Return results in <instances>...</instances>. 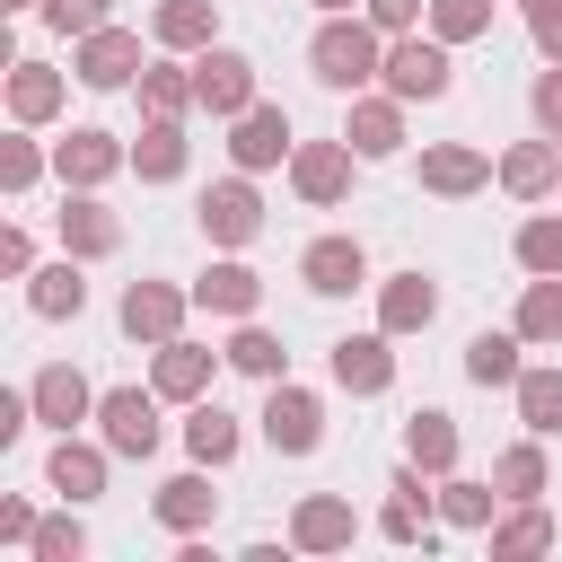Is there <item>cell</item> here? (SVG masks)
<instances>
[{
  "instance_id": "obj_1",
  "label": "cell",
  "mask_w": 562,
  "mask_h": 562,
  "mask_svg": "<svg viewBox=\"0 0 562 562\" xmlns=\"http://www.w3.org/2000/svg\"><path fill=\"white\" fill-rule=\"evenodd\" d=\"M307 61H316V79H325V88H369V79L386 70V44H378V26H369V18H351V9H342V18H325V26H316Z\"/></svg>"
},
{
  "instance_id": "obj_2",
  "label": "cell",
  "mask_w": 562,
  "mask_h": 562,
  "mask_svg": "<svg viewBox=\"0 0 562 562\" xmlns=\"http://www.w3.org/2000/svg\"><path fill=\"white\" fill-rule=\"evenodd\" d=\"M378 79H386V97H404V105H413V97H448V44H439V35H395Z\"/></svg>"
},
{
  "instance_id": "obj_3",
  "label": "cell",
  "mask_w": 562,
  "mask_h": 562,
  "mask_svg": "<svg viewBox=\"0 0 562 562\" xmlns=\"http://www.w3.org/2000/svg\"><path fill=\"white\" fill-rule=\"evenodd\" d=\"M193 105L237 123V114L255 105V61H246V53H228V44H202V61H193Z\"/></svg>"
},
{
  "instance_id": "obj_4",
  "label": "cell",
  "mask_w": 562,
  "mask_h": 562,
  "mask_svg": "<svg viewBox=\"0 0 562 562\" xmlns=\"http://www.w3.org/2000/svg\"><path fill=\"white\" fill-rule=\"evenodd\" d=\"M263 439H272L281 457H307V448L325 439V404H316L307 386H281V378H272V395H263Z\"/></svg>"
},
{
  "instance_id": "obj_5",
  "label": "cell",
  "mask_w": 562,
  "mask_h": 562,
  "mask_svg": "<svg viewBox=\"0 0 562 562\" xmlns=\"http://www.w3.org/2000/svg\"><path fill=\"white\" fill-rule=\"evenodd\" d=\"M97 422H105V448H114V457H149V448H158V386H149V395H140V386L97 395Z\"/></svg>"
},
{
  "instance_id": "obj_6",
  "label": "cell",
  "mask_w": 562,
  "mask_h": 562,
  "mask_svg": "<svg viewBox=\"0 0 562 562\" xmlns=\"http://www.w3.org/2000/svg\"><path fill=\"white\" fill-rule=\"evenodd\" d=\"M299 140H290V114L281 105H246L237 114V132H228V158L246 167V176H263V167H281Z\"/></svg>"
},
{
  "instance_id": "obj_7",
  "label": "cell",
  "mask_w": 562,
  "mask_h": 562,
  "mask_svg": "<svg viewBox=\"0 0 562 562\" xmlns=\"http://www.w3.org/2000/svg\"><path fill=\"white\" fill-rule=\"evenodd\" d=\"M290 184L325 211V202H342L351 193V140H299L290 149Z\"/></svg>"
},
{
  "instance_id": "obj_8",
  "label": "cell",
  "mask_w": 562,
  "mask_h": 562,
  "mask_svg": "<svg viewBox=\"0 0 562 562\" xmlns=\"http://www.w3.org/2000/svg\"><path fill=\"white\" fill-rule=\"evenodd\" d=\"M255 228H263V202H255V184H246V167H237L228 184L202 193V237H211V246H246Z\"/></svg>"
},
{
  "instance_id": "obj_9",
  "label": "cell",
  "mask_w": 562,
  "mask_h": 562,
  "mask_svg": "<svg viewBox=\"0 0 562 562\" xmlns=\"http://www.w3.org/2000/svg\"><path fill=\"white\" fill-rule=\"evenodd\" d=\"M123 334L149 342V351L176 342V334H184V290H167V281H132V290H123Z\"/></svg>"
},
{
  "instance_id": "obj_10",
  "label": "cell",
  "mask_w": 562,
  "mask_h": 562,
  "mask_svg": "<svg viewBox=\"0 0 562 562\" xmlns=\"http://www.w3.org/2000/svg\"><path fill=\"white\" fill-rule=\"evenodd\" d=\"M299 281H307L316 299H342V290H360V281H369V255H360V237H316V246L299 255Z\"/></svg>"
},
{
  "instance_id": "obj_11",
  "label": "cell",
  "mask_w": 562,
  "mask_h": 562,
  "mask_svg": "<svg viewBox=\"0 0 562 562\" xmlns=\"http://www.w3.org/2000/svg\"><path fill=\"white\" fill-rule=\"evenodd\" d=\"M334 386H351V395H386V386H395L386 325H378V334H342V342H334Z\"/></svg>"
},
{
  "instance_id": "obj_12",
  "label": "cell",
  "mask_w": 562,
  "mask_h": 562,
  "mask_svg": "<svg viewBox=\"0 0 562 562\" xmlns=\"http://www.w3.org/2000/svg\"><path fill=\"white\" fill-rule=\"evenodd\" d=\"M88 88H123L132 70H140V35L132 26H97V35H79V61H70Z\"/></svg>"
},
{
  "instance_id": "obj_13",
  "label": "cell",
  "mask_w": 562,
  "mask_h": 562,
  "mask_svg": "<svg viewBox=\"0 0 562 562\" xmlns=\"http://www.w3.org/2000/svg\"><path fill=\"white\" fill-rule=\"evenodd\" d=\"M26 395H35V422H53V430H70V422H88V413H97V386H88L70 360L35 369V386H26Z\"/></svg>"
},
{
  "instance_id": "obj_14",
  "label": "cell",
  "mask_w": 562,
  "mask_h": 562,
  "mask_svg": "<svg viewBox=\"0 0 562 562\" xmlns=\"http://www.w3.org/2000/svg\"><path fill=\"white\" fill-rule=\"evenodd\" d=\"M351 536H360V518H351V501H334V492H307L299 518H290V544H299V553H342Z\"/></svg>"
},
{
  "instance_id": "obj_15",
  "label": "cell",
  "mask_w": 562,
  "mask_h": 562,
  "mask_svg": "<svg viewBox=\"0 0 562 562\" xmlns=\"http://www.w3.org/2000/svg\"><path fill=\"white\" fill-rule=\"evenodd\" d=\"M149 386H158L167 404H202V395H211V351H202V342H184V334H176V342H158Z\"/></svg>"
},
{
  "instance_id": "obj_16",
  "label": "cell",
  "mask_w": 562,
  "mask_h": 562,
  "mask_svg": "<svg viewBox=\"0 0 562 562\" xmlns=\"http://www.w3.org/2000/svg\"><path fill=\"white\" fill-rule=\"evenodd\" d=\"M342 140H351L360 158H395V149H404V97H360Z\"/></svg>"
},
{
  "instance_id": "obj_17",
  "label": "cell",
  "mask_w": 562,
  "mask_h": 562,
  "mask_svg": "<svg viewBox=\"0 0 562 562\" xmlns=\"http://www.w3.org/2000/svg\"><path fill=\"white\" fill-rule=\"evenodd\" d=\"M114 167H123L114 132H70V140L53 149V176H61V184H79V193H88V184H105Z\"/></svg>"
},
{
  "instance_id": "obj_18",
  "label": "cell",
  "mask_w": 562,
  "mask_h": 562,
  "mask_svg": "<svg viewBox=\"0 0 562 562\" xmlns=\"http://www.w3.org/2000/svg\"><path fill=\"white\" fill-rule=\"evenodd\" d=\"M422 184L457 202V193L492 184V158H483V149H465V140H439V149H422Z\"/></svg>"
},
{
  "instance_id": "obj_19",
  "label": "cell",
  "mask_w": 562,
  "mask_h": 562,
  "mask_svg": "<svg viewBox=\"0 0 562 562\" xmlns=\"http://www.w3.org/2000/svg\"><path fill=\"white\" fill-rule=\"evenodd\" d=\"M439 316V290H430V272H395L386 290H378V325L386 334H422Z\"/></svg>"
},
{
  "instance_id": "obj_20",
  "label": "cell",
  "mask_w": 562,
  "mask_h": 562,
  "mask_svg": "<svg viewBox=\"0 0 562 562\" xmlns=\"http://www.w3.org/2000/svg\"><path fill=\"white\" fill-rule=\"evenodd\" d=\"M158 527H176V536H202L211 527V509H220V492L202 483V474H176V483H158Z\"/></svg>"
},
{
  "instance_id": "obj_21",
  "label": "cell",
  "mask_w": 562,
  "mask_h": 562,
  "mask_svg": "<svg viewBox=\"0 0 562 562\" xmlns=\"http://www.w3.org/2000/svg\"><path fill=\"white\" fill-rule=\"evenodd\" d=\"M501 184H509L518 202L553 193V184H562V140H518V149L501 158Z\"/></svg>"
},
{
  "instance_id": "obj_22",
  "label": "cell",
  "mask_w": 562,
  "mask_h": 562,
  "mask_svg": "<svg viewBox=\"0 0 562 562\" xmlns=\"http://www.w3.org/2000/svg\"><path fill=\"white\" fill-rule=\"evenodd\" d=\"M255 299H263V281L246 263H211L193 281V307H211V316H255Z\"/></svg>"
},
{
  "instance_id": "obj_23",
  "label": "cell",
  "mask_w": 562,
  "mask_h": 562,
  "mask_svg": "<svg viewBox=\"0 0 562 562\" xmlns=\"http://www.w3.org/2000/svg\"><path fill=\"white\" fill-rule=\"evenodd\" d=\"M211 26H220V9H211V0H158V9H149V35H158V44H176V53H202V44H211Z\"/></svg>"
},
{
  "instance_id": "obj_24",
  "label": "cell",
  "mask_w": 562,
  "mask_h": 562,
  "mask_svg": "<svg viewBox=\"0 0 562 562\" xmlns=\"http://www.w3.org/2000/svg\"><path fill=\"white\" fill-rule=\"evenodd\" d=\"M9 114H18V123H53V114H61V70L18 61V70H9Z\"/></svg>"
},
{
  "instance_id": "obj_25",
  "label": "cell",
  "mask_w": 562,
  "mask_h": 562,
  "mask_svg": "<svg viewBox=\"0 0 562 562\" xmlns=\"http://www.w3.org/2000/svg\"><path fill=\"white\" fill-rule=\"evenodd\" d=\"M132 167H140V184H176V176H184V132H176V114H149Z\"/></svg>"
},
{
  "instance_id": "obj_26",
  "label": "cell",
  "mask_w": 562,
  "mask_h": 562,
  "mask_svg": "<svg viewBox=\"0 0 562 562\" xmlns=\"http://www.w3.org/2000/svg\"><path fill=\"white\" fill-rule=\"evenodd\" d=\"M61 246H70V255H114L123 228H114V211H97L88 193H70V202H61Z\"/></svg>"
},
{
  "instance_id": "obj_27",
  "label": "cell",
  "mask_w": 562,
  "mask_h": 562,
  "mask_svg": "<svg viewBox=\"0 0 562 562\" xmlns=\"http://www.w3.org/2000/svg\"><path fill=\"white\" fill-rule=\"evenodd\" d=\"M404 457H413L422 474H457V422H448V413H413V422H404Z\"/></svg>"
},
{
  "instance_id": "obj_28",
  "label": "cell",
  "mask_w": 562,
  "mask_h": 562,
  "mask_svg": "<svg viewBox=\"0 0 562 562\" xmlns=\"http://www.w3.org/2000/svg\"><path fill=\"white\" fill-rule=\"evenodd\" d=\"M44 474H53V492H61V501H97V492H105V457H97V448H79L70 430H61V448H53V465H44Z\"/></svg>"
},
{
  "instance_id": "obj_29",
  "label": "cell",
  "mask_w": 562,
  "mask_h": 562,
  "mask_svg": "<svg viewBox=\"0 0 562 562\" xmlns=\"http://www.w3.org/2000/svg\"><path fill=\"white\" fill-rule=\"evenodd\" d=\"M386 492H395V501H386V518H378V536H395V544H413V536H422V518H430V501H439V492H430V483H422V465H404V474H395V483H386Z\"/></svg>"
},
{
  "instance_id": "obj_30",
  "label": "cell",
  "mask_w": 562,
  "mask_h": 562,
  "mask_svg": "<svg viewBox=\"0 0 562 562\" xmlns=\"http://www.w3.org/2000/svg\"><path fill=\"white\" fill-rule=\"evenodd\" d=\"M518 422H527L536 439L562 430V369H518Z\"/></svg>"
},
{
  "instance_id": "obj_31",
  "label": "cell",
  "mask_w": 562,
  "mask_h": 562,
  "mask_svg": "<svg viewBox=\"0 0 562 562\" xmlns=\"http://www.w3.org/2000/svg\"><path fill=\"white\" fill-rule=\"evenodd\" d=\"M26 281H35V290H26V307H35V316H79V307H88L79 255H70V263H53V272H26Z\"/></svg>"
},
{
  "instance_id": "obj_32",
  "label": "cell",
  "mask_w": 562,
  "mask_h": 562,
  "mask_svg": "<svg viewBox=\"0 0 562 562\" xmlns=\"http://www.w3.org/2000/svg\"><path fill=\"white\" fill-rule=\"evenodd\" d=\"M562 334V272H536L518 299V342H553Z\"/></svg>"
},
{
  "instance_id": "obj_33",
  "label": "cell",
  "mask_w": 562,
  "mask_h": 562,
  "mask_svg": "<svg viewBox=\"0 0 562 562\" xmlns=\"http://www.w3.org/2000/svg\"><path fill=\"white\" fill-rule=\"evenodd\" d=\"M465 378L474 386H518V334H474L465 342Z\"/></svg>"
},
{
  "instance_id": "obj_34",
  "label": "cell",
  "mask_w": 562,
  "mask_h": 562,
  "mask_svg": "<svg viewBox=\"0 0 562 562\" xmlns=\"http://www.w3.org/2000/svg\"><path fill=\"white\" fill-rule=\"evenodd\" d=\"M184 448H193L202 465H228V457H237V422L202 395V404H193V422H184Z\"/></svg>"
},
{
  "instance_id": "obj_35",
  "label": "cell",
  "mask_w": 562,
  "mask_h": 562,
  "mask_svg": "<svg viewBox=\"0 0 562 562\" xmlns=\"http://www.w3.org/2000/svg\"><path fill=\"white\" fill-rule=\"evenodd\" d=\"M492 483H501V501H536V492H544V448H536V439L501 448V457H492Z\"/></svg>"
},
{
  "instance_id": "obj_36",
  "label": "cell",
  "mask_w": 562,
  "mask_h": 562,
  "mask_svg": "<svg viewBox=\"0 0 562 562\" xmlns=\"http://www.w3.org/2000/svg\"><path fill=\"white\" fill-rule=\"evenodd\" d=\"M492 509H501L492 483H457V474H439V518H448V527H492Z\"/></svg>"
},
{
  "instance_id": "obj_37",
  "label": "cell",
  "mask_w": 562,
  "mask_h": 562,
  "mask_svg": "<svg viewBox=\"0 0 562 562\" xmlns=\"http://www.w3.org/2000/svg\"><path fill=\"white\" fill-rule=\"evenodd\" d=\"M430 35H439V44H474V35H492V0H430Z\"/></svg>"
},
{
  "instance_id": "obj_38",
  "label": "cell",
  "mask_w": 562,
  "mask_h": 562,
  "mask_svg": "<svg viewBox=\"0 0 562 562\" xmlns=\"http://www.w3.org/2000/svg\"><path fill=\"white\" fill-rule=\"evenodd\" d=\"M281 342L263 334V325H237V342H228V369H246V378H281Z\"/></svg>"
},
{
  "instance_id": "obj_39",
  "label": "cell",
  "mask_w": 562,
  "mask_h": 562,
  "mask_svg": "<svg viewBox=\"0 0 562 562\" xmlns=\"http://www.w3.org/2000/svg\"><path fill=\"white\" fill-rule=\"evenodd\" d=\"M544 544H553V518H544V509L492 518V553H544Z\"/></svg>"
},
{
  "instance_id": "obj_40",
  "label": "cell",
  "mask_w": 562,
  "mask_h": 562,
  "mask_svg": "<svg viewBox=\"0 0 562 562\" xmlns=\"http://www.w3.org/2000/svg\"><path fill=\"white\" fill-rule=\"evenodd\" d=\"M140 105L184 123V105H193V70H140Z\"/></svg>"
},
{
  "instance_id": "obj_41",
  "label": "cell",
  "mask_w": 562,
  "mask_h": 562,
  "mask_svg": "<svg viewBox=\"0 0 562 562\" xmlns=\"http://www.w3.org/2000/svg\"><path fill=\"white\" fill-rule=\"evenodd\" d=\"M518 263L527 272H562V220H527L518 228Z\"/></svg>"
},
{
  "instance_id": "obj_42",
  "label": "cell",
  "mask_w": 562,
  "mask_h": 562,
  "mask_svg": "<svg viewBox=\"0 0 562 562\" xmlns=\"http://www.w3.org/2000/svg\"><path fill=\"white\" fill-rule=\"evenodd\" d=\"M44 26H61V35H97V26H114V18H105V0H44Z\"/></svg>"
},
{
  "instance_id": "obj_43",
  "label": "cell",
  "mask_w": 562,
  "mask_h": 562,
  "mask_svg": "<svg viewBox=\"0 0 562 562\" xmlns=\"http://www.w3.org/2000/svg\"><path fill=\"white\" fill-rule=\"evenodd\" d=\"M35 176H44V149H35V140H0V184H9V193H26Z\"/></svg>"
},
{
  "instance_id": "obj_44",
  "label": "cell",
  "mask_w": 562,
  "mask_h": 562,
  "mask_svg": "<svg viewBox=\"0 0 562 562\" xmlns=\"http://www.w3.org/2000/svg\"><path fill=\"white\" fill-rule=\"evenodd\" d=\"M35 553H44V562H79V553H88L79 518H44V527H35Z\"/></svg>"
},
{
  "instance_id": "obj_45",
  "label": "cell",
  "mask_w": 562,
  "mask_h": 562,
  "mask_svg": "<svg viewBox=\"0 0 562 562\" xmlns=\"http://www.w3.org/2000/svg\"><path fill=\"white\" fill-rule=\"evenodd\" d=\"M369 26L378 35H413L422 26V0H369Z\"/></svg>"
},
{
  "instance_id": "obj_46",
  "label": "cell",
  "mask_w": 562,
  "mask_h": 562,
  "mask_svg": "<svg viewBox=\"0 0 562 562\" xmlns=\"http://www.w3.org/2000/svg\"><path fill=\"white\" fill-rule=\"evenodd\" d=\"M536 123H544V132L562 140V61H553V70L536 79Z\"/></svg>"
},
{
  "instance_id": "obj_47",
  "label": "cell",
  "mask_w": 562,
  "mask_h": 562,
  "mask_svg": "<svg viewBox=\"0 0 562 562\" xmlns=\"http://www.w3.org/2000/svg\"><path fill=\"white\" fill-rule=\"evenodd\" d=\"M35 527H44V518H35L26 501H0V544H35Z\"/></svg>"
},
{
  "instance_id": "obj_48",
  "label": "cell",
  "mask_w": 562,
  "mask_h": 562,
  "mask_svg": "<svg viewBox=\"0 0 562 562\" xmlns=\"http://www.w3.org/2000/svg\"><path fill=\"white\" fill-rule=\"evenodd\" d=\"M527 26H536V44L562 61V0H536V9H527Z\"/></svg>"
},
{
  "instance_id": "obj_49",
  "label": "cell",
  "mask_w": 562,
  "mask_h": 562,
  "mask_svg": "<svg viewBox=\"0 0 562 562\" xmlns=\"http://www.w3.org/2000/svg\"><path fill=\"white\" fill-rule=\"evenodd\" d=\"M26 263H35V246H26V228H9L0 237V272H26Z\"/></svg>"
},
{
  "instance_id": "obj_50",
  "label": "cell",
  "mask_w": 562,
  "mask_h": 562,
  "mask_svg": "<svg viewBox=\"0 0 562 562\" xmlns=\"http://www.w3.org/2000/svg\"><path fill=\"white\" fill-rule=\"evenodd\" d=\"M316 9H325V18H342V9H351V0H316Z\"/></svg>"
},
{
  "instance_id": "obj_51",
  "label": "cell",
  "mask_w": 562,
  "mask_h": 562,
  "mask_svg": "<svg viewBox=\"0 0 562 562\" xmlns=\"http://www.w3.org/2000/svg\"><path fill=\"white\" fill-rule=\"evenodd\" d=\"M0 9H44V0H0Z\"/></svg>"
},
{
  "instance_id": "obj_52",
  "label": "cell",
  "mask_w": 562,
  "mask_h": 562,
  "mask_svg": "<svg viewBox=\"0 0 562 562\" xmlns=\"http://www.w3.org/2000/svg\"><path fill=\"white\" fill-rule=\"evenodd\" d=\"M527 9H536V0H527Z\"/></svg>"
}]
</instances>
